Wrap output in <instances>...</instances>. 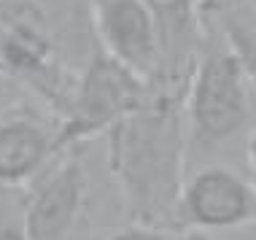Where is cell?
<instances>
[{
  "label": "cell",
  "instance_id": "6",
  "mask_svg": "<svg viewBox=\"0 0 256 240\" xmlns=\"http://www.w3.org/2000/svg\"><path fill=\"white\" fill-rule=\"evenodd\" d=\"M256 224V186L230 164L208 162L186 176L178 227L181 230H243Z\"/></svg>",
  "mask_w": 256,
  "mask_h": 240
},
{
  "label": "cell",
  "instance_id": "5",
  "mask_svg": "<svg viewBox=\"0 0 256 240\" xmlns=\"http://www.w3.org/2000/svg\"><path fill=\"white\" fill-rule=\"evenodd\" d=\"M62 154V119L36 98L0 108V189H27Z\"/></svg>",
  "mask_w": 256,
  "mask_h": 240
},
{
  "label": "cell",
  "instance_id": "10",
  "mask_svg": "<svg viewBox=\"0 0 256 240\" xmlns=\"http://www.w3.org/2000/svg\"><path fill=\"white\" fill-rule=\"evenodd\" d=\"M92 240H213L202 230H176V227H146V224H130L127 227L108 230Z\"/></svg>",
  "mask_w": 256,
  "mask_h": 240
},
{
  "label": "cell",
  "instance_id": "4",
  "mask_svg": "<svg viewBox=\"0 0 256 240\" xmlns=\"http://www.w3.org/2000/svg\"><path fill=\"white\" fill-rule=\"evenodd\" d=\"M19 200L24 240H92L89 173L78 148L62 152Z\"/></svg>",
  "mask_w": 256,
  "mask_h": 240
},
{
  "label": "cell",
  "instance_id": "2",
  "mask_svg": "<svg viewBox=\"0 0 256 240\" xmlns=\"http://www.w3.org/2000/svg\"><path fill=\"white\" fill-rule=\"evenodd\" d=\"M205 22V40L186 92L189 164L205 162L254 130V84L243 62L213 22Z\"/></svg>",
  "mask_w": 256,
  "mask_h": 240
},
{
  "label": "cell",
  "instance_id": "8",
  "mask_svg": "<svg viewBox=\"0 0 256 240\" xmlns=\"http://www.w3.org/2000/svg\"><path fill=\"white\" fill-rule=\"evenodd\" d=\"M146 3L156 16L162 40V68L151 89L186 100L200 46L205 40L200 0H146Z\"/></svg>",
  "mask_w": 256,
  "mask_h": 240
},
{
  "label": "cell",
  "instance_id": "7",
  "mask_svg": "<svg viewBox=\"0 0 256 240\" xmlns=\"http://www.w3.org/2000/svg\"><path fill=\"white\" fill-rule=\"evenodd\" d=\"M94 44L154 86L162 68L156 16L146 0H89Z\"/></svg>",
  "mask_w": 256,
  "mask_h": 240
},
{
  "label": "cell",
  "instance_id": "1",
  "mask_svg": "<svg viewBox=\"0 0 256 240\" xmlns=\"http://www.w3.org/2000/svg\"><path fill=\"white\" fill-rule=\"evenodd\" d=\"M184 98L151 92V98L106 132V164L130 224L178 227L189 132Z\"/></svg>",
  "mask_w": 256,
  "mask_h": 240
},
{
  "label": "cell",
  "instance_id": "9",
  "mask_svg": "<svg viewBox=\"0 0 256 240\" xmlns=\"http://www.w3.org/2000/svg\"><path fill=\"white\" fill-rule=\"evenodd\" d=\"M200 11L226 38L256 89V0H200Z\"/></svg>",
  "mask_w": 256,
  "mask_h": 240
},
{
  "label": "cell",
  "instance_id": "11",
  "mask_svg": "<svg viewBox=\"0 0 256 240\" xmlns=\"http://www.w3.org/2000/svg\"><path fill=\"white\" fill-rule=\"evenodd\" d=\"M246 170H248V178L254 181V186H256V124L254 130L246 135Z\"/></svg>",
  "mask_w": 256,
  "mask_h": 240
},
{
  "label": "cell",
  "instance_id": "3",
  "mask_svg": "<svg viewBox=\"0 0 256 240\" xmlns=\"http://www.w3.org/2000/svg\"><path fill=\"white\" fill-rule=\"evenodd\" d=\"M151 84L98 44L76 76L68 111L62 116V152H70L106 135L110 127L151 98Z\"/></svg>",
  "mask_w": 256,
  "mask_h": 240
}]
</instances>
